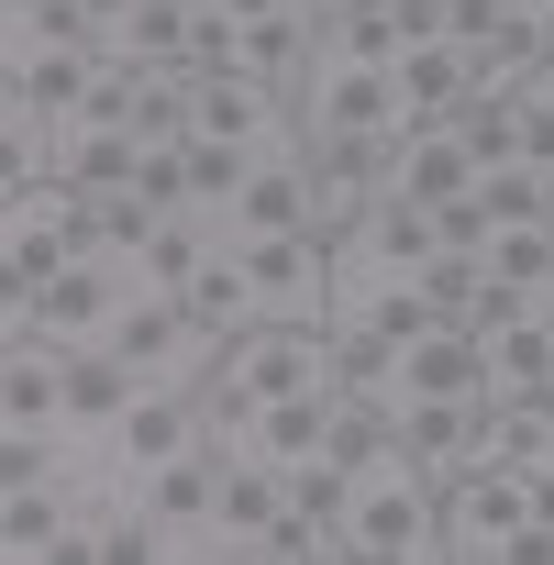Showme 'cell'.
I'll return each instance as SVG.
<instances>
[{"label":"cell","instance_id":"cell-1","mask_svg":"<svg viewBox=\"0 0 554 565\" xmlns=\"http://www.w3.org/2000/svg\"><path fill=\"white\" fill-rule=\"evenodd\" d=\"M333 532H344V554L422 565V554H444V477H422L388 444V455H366V466L333 477Z\"/></svg>","mask_w":554,"mask_h":565},{"label":"cell","instance_id":"cell-2","mask_svg":"<svg viewBox=\"0 0 554 565\" xmlns=\"http://www.w3.org/2000/svg\"><path fill=\"white\" fill-rule=\"evenodd\" d=\"M333 377H344L333 333H311V322H244V333H222V344H211L200 411H211V433H233L244 411L289 399V388H333Z\"/></svg>","mask_w":554,"mask_h":565},{"label":"cell","instance_id":"cell-3","mask_svg":"<svg viewBox=\"0 0 554 565\" xmlns=\"http://www.w3.org/2000/svg\"><path fill=\"white\" fill-rule=\"evenodd\" d=\"M433 244H444V233H433V211H422V200H377L366 222H344V233H333V322H355L377 289L422 277V266H433Z\"/></svg>","mask_w":554,"mask_h":565},{"label":"cell","instance_id":"cell-4","mask_svg":"<svg viewBox=\"0 0 554 565\" xmlns=\"http://www.w3.org/2000/svg\"><path fill=\"white\" fill-rule=\"evenodd\" d=\"M333 422H344V377L333 388H289V399H266V411H244L222 444H244V455H266V466H289L311 499H333Z\"/></svg>","mask_w":554,"mask_h":565},{"label":"cell","instance_id":"cell-5","mask_svg":"<svg viewBox=\"0 0 554 565\" xmlns=\"http://www.w3.org/2000/svg\"><path fill=\"white\" fill-rule=\"evenodd\" d=\"M222 466H233V444H222V433H200L189 455H167V466L134 488V521H145V543H156V554H211Z\"/></svg>","mask_w":554,"mask_h":565},{"label":"cell","instance_id":"cell-6","mask_svg":"<svg viewBox=\"0 0 554 565\" xmlns=\"http://www.w3.org/2000/svg\"><path fill=\"white\" fill-rule=\"evenodd\" d=\"M134 300H156V289H145V266L89 244V255L56 277V289L34 300V333H45V344H67V355H89V344H111V322H122Z\"/></svg>","mask_w":554,"mask_h":565},{"label":"cell","instance_id":"cell-7","mask_svg":"<svg viewBox=\"0 0 554 565\" xmlns=\"http://www.w3.org/2000/svg\"><path fill=\"white\" fill-rule=\"evenodd\" d=\"M233 255H244V277H255V311H266V322L333 333V244H322V233H255V244H233Z\"/></svg>","mask_w":554,"mask_h":565},{"label":"cell","instance_id":"cell-8","mask_svg":"<svg viewBox=\"0 0 554 565\" xmlns=\"http://www.w3.org/2000/svg\"><path fill=\"white\" fill-rule=\"evenodd\" d=\"M200 433H211V411H200V388H178V377H145V388L122 399V422H111V433H100L89 455H100V466H122V477L145 488V477H156L167 455H189Z\"/></svg>","mask_w":554,"mask_h":565},{"label":"cell","instance_id":"cell-9","mask_svg":"<svg viewBox=\"0 0 554 565\" xmlns=\"http://www.w3.org/2000/svg\"><path fill=\"white\" fill-rule=\"evenodd\" d=\"M521 521H532V477L521 466H455L444 477V554L455 565H499Z\"/></svg>","mask_w":554,"mask_h":565},{"label":"cell","instance_id":"cell-10","mask_svg":"<svg viewBox=\"0 0 554 565\" xmlns=\"http://www.w3.org/2000/svg\"><path fill=\"white\" fill-rule=\"evenodd\" d=\"M289 100H300V134H311V145H322V134H388V145L411 134V100L388 89V67H355V56H322Z\"/></svg>","mask_w":554,"mask_h":565},{"label":"cell","instance_id":"cell-11","mask_svg":"<svg viewBox=\"0 0 554 565\" xmlns=\"http://www.w3.org/2000/svg\"><path fill=\"white\" fill-rule=\"evenodd\" d=\"M388 200V134H322L311 145V233L333 244L344 222H366Z\"/></svg>","mask_w":554,"mask_h":565},{"label":"cell","instance_id":"cell-12","mask_svg":"<svg viewBox=\"0 0 554 565\" xmlns=\"http://www.w3.org/2000/svg\"><path fill=\"white\" fill-rule=\"evenodd\" d=\"M200 23H211V0H134V12L100 23V67H111V78L189 67V56H200Z\"/></svg>","mask_w":554,"mask_h":565},{"label":"cell","instance_id":"cell-13","mask_svg":"<svg viewBox=\"0 0 554 565\" xmlns=\"http://www.w3.org/2000/svg\"><path fill=\"white\" fill-rule=\"evenodd\" d=\"M477 344H488V399H532V388H554V289H521Z\"/></svg>","mask_w":554,"mask_h":565},{"label":"cell","instance_id":"cell-14","mask_svg":"<svg viewBox=\"0 0 554 565\" xmlns=\"http://www.w3.org/2000/svg\"><path fill=\"white\" fill-rule=\"evenodd\" d=\"M0 433H45L67 444V344H0Z\"/></svg>","mask_w":554,"mask_h":565},{"label":"cell","instance_id":"cell-15","mask_svg":"<svg viewBox=\"0 0 554 565\" xmlns=\"http://www.w3.org/2000/svg\"><path fill=\"white\" fill-rule=\"evenodd\" d=\"M222 244H255V233H311V156H255V178L211 211Z\"/></svg>","mask_w":554,"mask_h":565},{"label":"cell","instance_id":"cell-16","mask_svg":"<svg viewBox=\"0 0 554 565\" xmlns=\"http://www.w3.org/2000/svg\"><path fill=\"white\" fill-rule=\"evenodd\" d=\"M455 189H477V145H466V122L444 111V122H411L399 145H388V200H455Z\"/></svg>","mask_w":554,"mask_h":565},{"label":"cell","instance_id":"cell-17","mask_svg":"<svg viewBox=\"0 0 554 565\" xmlns=\"http://www.w3.org/2000/svg\"><path fill=\"white\" fill-rule=\"evenodd\" d=\"M300 499V477L289 466H266V455H244L233 444V466H222V510H211V554H255L266 543V521Z\"/></svg>","mask_w":554,"mask_h":565},{"label":"cell","instance_id":"cell-18","mask_svg":"<svg viewBox=\"0 0 554 565\" xmlns=\"http://www.w3.org/2000/svg\"><path fill=\"white\" fill-rule=\"evenodd\" d=\"M388 388H399V399H488V344H477L466 322H433V333L388 366Z\"/></svg>","mask_w":554,"mask_h":565},{"label":"cell","instance_id":"cell-19","mask_svg":"<svg viewBox=\"0 0 554 565\" xmlns=\"http://www.w3.org/2000/svg\"><path fill=\"white\" fill-rule=\"evenodd\" d=\"M477 411L488 399H388V444L422 466V477H455L477 455Z\"/></svg>","mask_w":554,"mask_h":565},{"label":"cell","instance_id":"cell-20","mask_svg":"<svg viewBox=\"0 0 554 565\" xmlns=\"http://www.w3.org/2000/svg\"><path fill=\"white\" fill-rule=\"evenodd\" d=\"M100 78H111L100 45H34V56H0V100H34V111H56V122H67Z\"/></svg>","mask_w":554,"mask_h":565},{"label":"cell","instance_id":"cell-21","mask_svg":"<svg viewBox=\"0 0 554 565\" xmlns=\"http://www.w3.org/2000/svg\"><path fill=\"white\" fill-rule=\"evenodd\" d=\"M422 300L444 311V322H466V333H488L521 289H499L488 277V255H466V244H433V266H422Z\"/></svg>","mask_w":554,"mask_h":565},{"label":"cell","instance_id":"cell-22","mask_svg":"<svg viewBox=\"0 0 554 565\" xmlns=\"http://www.w3.org/2000/svg\"><path fill=\"white\" fill-rule=\"evenodd\" d=\"M134 388H145V377H134V366H122L111 344H89V355H67V444L89 455V444H100V433L122 422V399H134Z\"/></svg>","mask_w":554,"mask_h":565},{"label":"cell","instance_id":"cell-23","mask_svg":"<svg viewBox=\"0 0 554 565\" xmlns=\"http://www.w3.org/2000/svg\"><path fill=\"white\" fill-rule=\"evenodd\" d=\"M388 89L411 100V122H444V111L477 89V56H466V45H411V56H388Z\"/></svg>","mask_w":554,"mask_h":565},{"label":"cell","instance_id":"cell-24","mask_svg":"<svg viewBox=\"0 0 554 565\" xmlns=\"http://www.w3.org/2000/svg\"><path fill=\"white\" fill-rule=\"evenodd\" d=\"M178 300L200 311V333H211V344H222V333H244V322H266V311H255V277H244V255H233V244H222V255L189 277Z\"/></svg>","mask_w":554,"mask_h":565},{"label":"cell","instance_id":"cell-25","mask_svg":"<svg viewBox=\"0 0 554 565\" xmlns=\"http://www.w3.org/2000/svg\"><path fill=\"white\" fill-rule=\"evenodd\" d=\"M322 56L388 67V56H399V12H388V0H333V12H322Z\"/></svg>","mask_w":554,"mask_h":565},{"label":"cell","instance_id":"cell-26","mask_svg":"<svg viewBox=\"0 0 554 565\" xmlns=\"http://www.w3.org/2000/svg\"><path fill=\"white\" fill-rule=\"evenodd\" d=\"M488 277L499 289H554V222H488Z\"/></svg>","mask_w":554,"mask_h":565},{"label":"cell","instance_id":"cell-27","mask_svg":"<svg viewBox=\"0 0 554 565\" xmlns=\"http://www.w3.org/2000/svg\"><path fill=\"white\" fill-rule=\"evenodd\" d=\"M178 167H189V211H222V200L255 178V145H211V134H189Z\"/></svg>","mask_w":554,"mask_h":565},{"label":"cell","instance_id":"cell-28","mask_svg":"<svg viewBox=\"0 0 554 565\" xmlns=\"http://www.w3.org/2000/svg\"><path fill=\"white\" fill-rule=\"evenodd\" d=\"M34 45H100V23L78 12V0H34V12L0 23V56H34Z\"/></svg>","mask_w":554,"mask_h":565},{"label":"cell","instance_id":"cell-29","mask_svg":"<svg viewBox=\"0 0 554 565\" xmlns=\"http://www.w3.org/2000/svg\"><path fill=\"white\" fill-rule=\"evenodd\" d=\"M543 189H554V178L510 156V167H488V178H477V211H488V222H543Z\"/></svg>","mask_w":554,"mask_h":565},{"label":"cell","instance_id":"cell-30","mask_svg":"<svg viewBox=\"0 0 554 565\" xmlns=\"http://www.w3.org/2000/svg\"><path fill=\"white\" fill-rule=\"evenodd\" d=\"M521 167L554 178V56H532V78H521Z\"/></svg>","mask_w":554,"mask_h":565},{"label":"cell","instance_id":"cell-31","mask_svg":"<svg viewBox=\"0 0 554 565\" xmlns=\"http://www.w3.org/2000/svg\"><path fill=\"white\" fill-rule=\"evenodd\" d=\"M211 12H233V23H266V12H300V0H211Z\"/></svg>","mask_w":554,"mask_h":565},{"label":"cell","instance_id":"cell-32","mask_svg":"<svg viewBox=\"0 0 554 565\" xmlns=\"http://www.w3.org/2000/svg\"><path fill=\"white\" fill-rule=\"evenodd\" d=\"M12 12H34V0H0V23H12Z\"/></svg>","mask_w":554,"mask_h":565}]
</instances>
